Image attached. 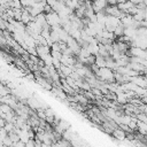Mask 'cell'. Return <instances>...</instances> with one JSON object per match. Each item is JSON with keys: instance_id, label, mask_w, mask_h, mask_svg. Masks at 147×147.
Wrapping results in <instances>:
<instances>
[{"instance_id": "5b68a950", "label": "cell", "mask_w": 147, "mask_h": 147, "mask_svg": "<svg viewBox=\"0 0 147 147\" xmlns=\"http://www.w3.org/2000/svg\"><path fill=\"white\" fill-rule=\"evenodd\" d=\"M107 6H108L107 0H93L92 1V9L94 10V13L103 10Z\"/></svg>"}, {"instance_id": "8992f818", "label": "cell", "mask_w": 147, "mask_h": 147, "mask_svg": "<svg viewBox=\"0 0 147 147\" xmlns=\"http://www.w3.org/2000/svg\"><path fill=\"white\" fill-rule=\"evenodd\" d=\"M111 136H113L114 139H116V140L124 141L125 138H126V132H125L124 130H122L119 126H117V127H115L114 131L111 132Z\"/></svg>"}, {"instance_id": "3957f363", "label": "cell", "mask_w": 147, "mask_h": 147, "mask_svg": "<svg viewBox=\"0 0 147 147\" xmlns=\"http://www.w3.org/2000/svg\"><path fill=\"white\" fill-rule=\"evenodd\" d=\"M67 46L72 51L74 55H77L78 52H79V49H80V45H79L78 41H77L75 38H72L71 36H70V37L68 38V40H67Z\"/></svg>"}, {"instance_id": "277c9868", "label": "cell", "mask_w": 147, "mask_h": 147, "mask_svg": "<svg viewBox=\"0 0 147 147\" xmlns=\"http://www.w3.org/2000/svg\"><path fill=\"white\" fill-rule=\"evenodd\" d=\"M49 92H52V93H53L57 99H60L61 101L65 100L67 96H68V94H67L60 86H56V85H53V87H52V90H51Z\"/></svg>"}, {"instance_id": "7c38bea8", "label": "cell", "mask_w": 147, "mask_h": 147, "mask_svg": "<svg viewBox=\"0 0 147 147\" xmlns=\"http://www.w3.org/2000/svg\"><path fill=\"white\" fill-rule=\"evenodd\" d=\"M60 70L62 71V74L67 77V76H70V74L74 70V67H70V65H64V64H61L60 67Z\"/></svg>"}, {"instance_id": "ba28073f", "label": "cell", "mask_w": 147, "mask_h": 147, "mask_svg": "<svg viewBox=\"0 0 147 147\" xmlns=\"http://www.w3.org/2000/svg\"><path fill=\"white\" fill-rule=\"evenodd\" d=\"M69 127H70V124H69L67 121H64V119H60L59 123L55 125V131L59 132V133H62L63 131H65V130L69 129Z\"/></svg>"}, {"instance_id": "4fadbf2b", "label": "cell", "mask_w": 147, "mask_h": 147, "mask_svg": "<svg viewBox=\"0 0 147 147\" xmlns=\"http://www.w3.org/2000/svg\"><path fill=\"white\" fill-rule=\"evenodd\" d=\"M114 34L116 38H119L121 36H123L124 34V26L122 24H118L114 30Z\"/></svg>"}, {"instance_id": "7a4b0ae2", "label": "cell", "mask_w": 147, "mask_h": 147, "mask_svg": "<svg viewBox=\"0 0 147 147\" xmlns=\"http://www.w3.org/2000/svg\"><path fill=\"white\" fill-rule=\"evenodd\" d=\"M46 22L53 26V25H61V20H60V16L56 11H51V13H47L46 14Z\"/></svg>"}, {"instance_id": "9c48e42d", "label": "cell", "mask_w": 147, "mask_h": 147, "mask_svg": "<svg viewBox=\"0 0 147 147\" xmlns=\"http://www.w3.org/2000/svg\"><path fill=\"white\" fill-rule=\"evenodd\" d=\"M137 131L141 134H147V123L140 119H137Z\"/></svg>"}, {"instance_id": "30bf717a", "label": "cell", "mask_w": 147, "mask_h": 147, "mask_svg": "<svg viewBox=\"0 0 147 147\" xmlns=\"http://www.w3.org/2000/svg\"><path fill=\"white\" fill-rule=\"evenodd\" d=\"M98 34H100L101 37H103V38H107V39H111V40H114L116 37H115V34H114V32H111V31H108L107 29H103L100 33H98Z\"/></svg>"}, {"instance_id": "5bb4252c", "label": "cell", "mask_w": 147, "mask_h": 147, "mask_svg": "<svg viewBox=\"0 0 147 147\" xmlns=\"http://www.w3.org/2000/svg\"><path fill=\"white\" fill-rule=\"evenodd\" d=\"M126 0H117V3H119V2H125Z\"/></svg>"}, {"instance_id": "52a82bcc", "label": "cell", "mask_w": 147, "mask_h": 147, "mask_svg": "<svg viewBox=\"0 0 147 147\" xmlns=\"http://www.w3.org/2000/svg\"><path fill=\"white\" fill-rule=\"evenodd\" d=\"M33 20H34V17H33V16H31V14L28 11V9L22 7V16H21V22H22L24 25H26V24H29V23H30L31 21H33Z\"/></svg>"}, {"instance_id": "6da1fadb", "label": "cell", "mask_w": 147, "mask_h": 147, "mask_svg": "<svg viewBox=\"0 0 147 147\" xmlns=\"http://www.w3.org/2000/svg\"><path fill=\"white\" fill-rule=\"evenodd\" d=\"M95 77L99 78L100 80L105 82V83H113L115 82V77H114V70L107 67H102L99 68L95 72H94Z\"/></svg>"}, {"instance_id": "8fae6325", "label": "cell", "mask_w": 147, "mask_h": 147, "mask_svg": "<svg viewBox=\"0 0 147 147\" xmlns=\"http://www.w3.org/2000/svg\"><path fill=\"white\" fill-rule=\"evenodd\" d=\"M99 68H102V67H106V59L99 54L95 55V62H94Z\"/></svg>"}]
</instances>
